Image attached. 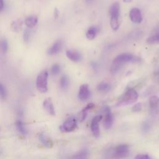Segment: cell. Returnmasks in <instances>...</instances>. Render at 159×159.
Segmentation results:
<instances>
[{"label": "cell", "instance_id": "obj_7", "mask_svg": "<svg viewBox=\"0 0 159 159\" xmlns=\"http://www.w3.org/2000/svg\"><path fill=\"white\" fill-rule=\"evenodd\" d=\"M104 112L105 114V118L103 122V125L105 129H109L111 127L113 123V116L108 106L104 107Z\"/></svg>", "mask_w": 159, "mask_h": 159}, {"label": "cell", "instance_id": "obj_24", "mask_svg": "<svg viewBox=\"0 0 159 159\" xmlns=\"http://www.w3.org/2000/svg\"><path fill=\"white\" fill-rule=\"evenodd\" d=\"M6 96H7V91H6V88L1 83H0V98L2 100H4L6 99Z\"/></svg>", "mask_w": 159, "mask_h": 159}, {"label": "cell", "instance_id": "obj_9", "mask_svg": "<svg viewBox=\"0 0 159 159\" xmlns=\"http://www.w3.org/2000/svg\"><path fill=\"white\" fill-rule=\"evenodd\" d=\"M129 17L131 21L134 23L139 24L142 20V16L140 11L136 7L130 9L129 12Z\"/></svg>", "mask_w": 159, "mask_h": 159}, {"label": "cell", "instance_id": "obj_12", "mask_svg": "<svg viewBox=\"0 0 159 159\" xmlns=\"http://www.w3.org/2000/svg\"><path fill=\"white\" fill-rule=\"evenodd\" d=\"M109 14L111 18L119 19L120 15V4L118 2H115L111 5L109 9Z\"/></svg>", "mask_w": 159, "mask_h": 159}, {"label": "cell", "instance_id": "obj_21", "mask_svg": "<svg viewBox=\"0 0 159 159\" xmlns=\"http://www.w3.org/2000/svg\"><path fill=\"white\" fill-rule=\"evenodd\" d=\"M159 102V99L157 96H152L150 98L149 104L152 109H154L157 106Z\"/></svg>", "mask_w": 159, "mask_h": 159}, {"label": "cell", "instance_id": "obj_17", "mask_svg": "<svg viewBox=\"0 0 159 159\" xmlns=\"http://www.w3.org/2000/svg\"><path fill=\"white\" fill-rule=\"evenodd\" d=\"M98 32V27H95V26H92L90 27L86 33V37L89 40H93L95 38L96 34Z\"/></svg>", "mask_w": 159, "mask_h": 159}, {"label": "cell", "instance_id": "obj_27", "mask_svg": "<svg viewBox=\"0 0 159 159\" xmlns=\"http://www.w3.org/2000/svg\"><path fill=\"white\" fill-rule=\"evenodd\" d=\"M87 113H88V111H86L84 108L79 113V115H78V119H79V120L80 122H82L83 121L86 116H87Z\"/></svg>", "mask_w": 159, "mask_h": 159}, {"label": "cell", "instance_id": "obj_32", "mask_svg": "<svg viewBox=\"0 0 159 159\" xmlns=\"http://www.w3.org/2000/svg\"><path fill=\"white\" fill-rule=\"evenodd\" d=\"M58 16V11L57 8H55L54 10V17L55 18H57Z\"/></svg>", "mask_w": 159, "mask_h": 159}, {"label": "cell", "instance_id": "obj_8", "mask_svg": "<svg viewBox=\"0 0 159 159\" xmlns=\"http://www.w3.org/2000/svg\"><path fill=\"white\" fill-rule=\"evenodd\" d=\"M91 93L89 89V86L87 84H83L80 86L79 93H78V98L83 101H86L90 97Z\"/></svg>", "mask_w": 159, "mask_h": 159}, {"label": "cell", "instance_id": "obj_30", "mask_svg": "<svg viewBox=\"0 0 159 159\" xmlns=\"http://www.w3.org/2000/svg\"><path fill=\"white\" fill-rule=\"evenodd\" d=\"M134 159H151L147 154H139L135 157Z\"/></svg>", "mask_w": 159, "mask_h": 159}, {"label": "cell", "instance_id": "obj_5", "mask_svg": "<svg viewBox=\"0 0 159 159\" xmlns=\"http://www.w3.org/2000/svg\"><path fill=\"white\" fill-rule=\"evenodd\" d=\"M102 118V115H99L95 116L91 121V129L93 134L94 137H98L100 135V129H99V122L101 120Z\"/></svg>", "mask_w": 159, "mask_h": 159}, {"label": "cell", "instance_id": "obj_3", "mask_svg": "<svg viewBox=\"0 0 159 159\" xmlns=\"http://www.w3.org/2000/svg\"><path fill=\"white\" fill-rule=\"evenodd\" d=\"M140 58L137 57H134L133 55L127 53H123L117 55L114 59V61L117 62L121 65H124L125 63L130 61H139Z\"/></svg>", "mask_w": 159, "mask_h": 159}, {"label": "cell", "instance_id": "obj_35", "mask_svg": "<svg viewBox=\"0 0 159 159\" xmlns=\"http://www.w3.org/2000/svg\"><path fill=\"white\" fill-rule=\"evenodd\" d=\"M132 0H123V2H127V3H129V2H130Z\"/></svg>", "mask_w": 159, "mask_h": 159}, {"label": "cell", "instance_id": "obj_10", "mask_svg": "<svg viewBox=\"0 0 159 159\" xmlns=\"http://www.w3.org/2000/svg\"><path fill=\"white\" fill-rule=\"evenodd\" d=\"M43 107L44 109L50 114L52 116L55 115V107L53 106V104L51 98H48L45 99L43 102Z\"/></svg>", "mask_w": 159, "mask_h": 159}, {"label": "cell", "instance_id": "obj_20", "mask_svg": "<svg viewBox=\"0 0 159 159\" xmlns=\"http://www.w3.org/2000/svg\"><path fill=\"white\" fill-rule=\"evenodd\" d=\"M111 85L107 83H105V82H102L100 84H99L97 86V89L100 92H102V93H106L108 92L110 89H111Z\"/></svg>", "mask_w": 159, "mask_h": 159}, {"label": "cell", "instance_id": "obj_14", "mask_svg": "<svg viewBox=\"0 0 159 159\" xmlns=\"http://www.w3.org/2000/svg\"><path fill=\"white\" fill-rule=\"evenodd\" d=\"M16 128L17 130L19 132V134L22 135H26L28 133V129L26 127L25 124L23 122L22 120H16L15 123Z\"/></svg>", "mask_w": 159, "mask_h": 159}, {"label": "cell", "instance_id": "obj_11", "mask_svg": "<svg viewBox=\"0 0 159 159\" xmlns=\"http://www.w3.org/2000/svg\"><path fill=\"white\" fill-rule=\"evenodd\" d=\"M66 57L71 61L74 62H78L81 61L82 57L79 52L75 50H68L66 52Z\"/></svg>", "mask_w": 159, "mask_h": 159}, {"label": "cell", "instance_id": "obj_19", "mask_svg": "<svg viewBox=\"0 0 159 159\" xmlns=\"http://www.w3.org/2000/svg\"><path fill=\"white\" fill-rule=\"evenodd\" d=\"M60 87L62 89H66L70 84V79L68 76L66 75H63L60 78Z\"/></svg>", "mask_w": 159, "mask_h": 159}, {"label": "cell", "instance_id": "obj_29", "mask_svg": "<svg viewBox=\"0 0 159 159\" xmlns=\"http://www.w3.org/2000/svg\"><path fill=\"white\" fill-rule=\"evenodd\" d=\"M30 30L27 28L25 30L24 35H23V37H24V42H27L29 41V38H30Z\"/></svg>", "mask_w": 159, "mask_h": 159}, {"label": "cell", "instance_id": "obj_18", "mask_svg": "<svg viewBox=\"0 0 159 159\" xmlns=\"http://www.w3.org/2000/svg\"><path fill=\"white\" fill-rule=\"evenodd\" d=\"M38 19L36 16H30L25 20V24L29 28L34 27L37 23Z\"/></svg>", "mask_w": 159, "mask_h": 159}, {"label": "cell", "instance_id": "obj_34", "mask_svg": "<svg viewBox=\"0 0 159 159\" xmlns=\"http://www.w3.org/2000/svg\"><path fill=\"white\" fill-rule=\"evenodd\" d=\"M85 1L88 4H90V3H92L93 2V0H85Z\"/></svg>", "mask_w": 159, "mask_h": 159}, {"label": "cell", "instance_id": "obj_15", "mask_svg": "<svg viewBox=\"0 0 159 159\" xmlns=\"http://www.w3.org/2000/svg\"><path fill=\"white\" fill-rule=\"evenodd\" d=\"M39 138L40 141L41 142V143L43 144V146H45L47 148H50L52 147L53 143L52 142V140L46 136L45 134H43V133H40L39 135Z\"/></svg>", "mask_w": 159, "mask_h": 159}, {"label": "cell", "instance_id": "obj_13", "mask_svg": "<svg viewBox=\"0 0 159 159\" xmlns=\"http://www.w3.org/2000/svg\"><path fill=\"white\" fill-rule=\"evenodd\" d=\"M62 48V41L61 40H57L52 46L48 49V54L50 55H53L58 53Z\"/></svg>", "mask_w": 159, "mask_h": 159}, {"label": "cell", "instance_id": "obj_23", "mask_svg": "<svg viewBox=\"0 0 159 159\" xmlns=\"http://www.w3.org/2000/svg\"><path fill=\"white\" fill-rule=\"evenodd\" d=\"M110 25L111 28L114 30H117L119 27V19L116 18H111L110 20Z\"/></svg>", "mask_w": 159, "mask_h": 159}, {"label": "cell", "instance_id": "obj_6", "mask_svg": "<svg viewBox=\"0 0 159 159\" xmlns=\"http://www.w3.org/2000/svg\"><path fill=\"white\" fill-rule=\"evenodd\" d=\"M129 146L127 144H120L115 149L114 155L117 158H125L129 155Z\"/></svg>", "mask_w": 159, "mask_h": 159}, {"label": "cell", "instance_id": "obj_25", "mask_svg": "<svg viewBox=\"0 0 159 159\" xmlns=\"http://www.w3.org/2000/svg\"><path fill=\"white\" fill-rule=\"evenodd\" d=\"M0 48L2 50V51L4 53H6L7 51L8 43L6 39H2L0 41Z\"/></svg>", "mask_w": 159, "mask_h": 159}, {"label": "cell", "instance_id": "obj_26", "mask_svg": "<svg viewBox=\"0 0 159 159\" xmlns=\"http://www.w3.org/2000/svg\"><path fill=\"white\" fill-rule=\"evenodd\" d=\"M60 71V66L58 64H54L51 68V73L53 75H58Z\"/></svg>", "mask_w": 159, "mask_h": 159}, {"label": "cell", "instance_id": "obj_4", "mask_svg": "<svg viewBox=\"0 0 159 159\" xmlns=\"http://www.w3.org/2000/svg\"><path fill=\"white\" fill-rule=\"evenodd\" d=\"M77 128L76 119L74 117H71L67 119L63 124L60 127V129L63 132H72Z\"/></svg>", "mask_w": 159, "mask_h": 159}, {"label": "cell", "instance_id": "obj_33", "mask_svg": "<svg viewBox=\"0 0 159 159\" xmlns=\"http://www.w3.org/2000/svg\"><path fill=\"white\" fill-rule=\"evenodd\" d=\"M4 6V1H3V0H0V11L3 9Z\"/></svg>", "mask_w": 159, "mask_h": 159}, {"label": "cell", "instance_id": "obj_1", "mask_svg": "<svg viewBox=\"0 0 159 159\" xmlns=\"http://www.w3.org/2000/svg\"><path fill=\"white\" fill-rule=\"evenodd\" d=\"M138 98L137 91L133 88H129L122 95L117 102L116 104V107H122L126 105H129L135 102Z\"/></svg>", "mask_w": 159, "mask_h": 159}, {"label": "cell", "instance_id": "obj_16", "mask_svg": "<svg viewBox=\"0 0 159 159\" xmlns=\"http://www.w3.org/2000/svg\"><path fill=\"white\" fill-rule=\"evenodd\" d=\"M89 151L87 149H83L73 155L71 159H88Z\"/></svg>", "mask_w": 159, "mask_h": 159}, {"label": "cell", "instance_id": "obj_28", "mask_svg": "<svg viewBox=\"0 0 159 159\" xmlns=\"http://www.w3.org/2000/svg\"><path fill=\"white\" fill-rule=\"evenodd\" d=\"M142 104L140 102H138L136 103L135 104H134L133 106V107H132V111L134 112H139L142 110Z\"/></svg>", "mask_w": 159, "mask_h": 159}, {"label": "cell", "instance_id": "obj_2", "mask_svg": "<svg viewBox=\"0 0 159 159\" xmlns=\"http://www.w3.org/2000/svg\"><path fill=\"white\" fill-rule=\"evenodd\" d=\"M47 79L48 71L46 70L42 71L38 75L36 80V86L39 91L42 93H45L47 91Z\"/></svg>", "mask_w": 159, "mask_h": 159}, {"label": "cell", "instance_id": "obj_31", "mask_svg": "<svg viewBox=\"0 0 159 159\" xmlns=\"http://www.w3.org/2000/svg\"><path fill=\"white\" fill-rule=\"evenodd\" d=\"M142 127V130L143 131L147 132L148 130H149V129L150 127V124L148 122H145L144 123H143Z\"/></svg>", "mask_w": 159, "mask_h": 159}, {"label": "cell", "instance_id": "obj_22", "mask_svg": "<svg viewBox=\"0 0 159 159\" xmlns=\"http://www.w3.org/2000/svg\"><path fill=\"white\" fill-rule=\"evenodd\" d=\"M147 42L148 43H159V32L148 37L147 39Z\"/></svg>", "mask_w": 159, "mask_h": 159}]
</instances>
